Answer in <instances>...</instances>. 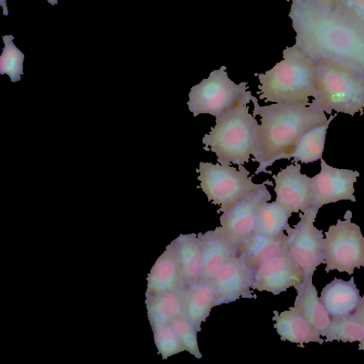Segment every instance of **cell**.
Instances as JSON below:
<instances>
[{
    "label": "cell",
    "instance_id": "10",
    "mask_svg": "<svg viewBox=\"0 0 364 364\" xmlns=\"http://www.w3.org/2000/svg\"><path fill=\"white\" fill-rule=\"evenodd\" d=\"M271 199L265 183L256 187L225 210L220 218V230L232 243L238 245L255 232L257 213Z\"/></svg>",
    "mask_w": 364,
    "mask_h": 364
},
{
    "label": "cell",
    "instance_id": "36",
    "mask_svg": "<svg viewBox=\"0 0 364 364\" xmlns=\"http://www.w3.org/2000/svg\"><path fill=\"white\" fill-rule=\"evenodd\" d=\"M294 1V0H287V1Z\"/></svg>",
    "mask_w": 364,
    "mask_h": 364
},
{
    "label": "cell",
    "instance_id": "23",
    "mask_svg": "<svg viewBox=\"0 0 364 364\" xmlns=\"http://www.w3.org/2000/svg\"><path fill=\"white\" fill-rule=\"evenodd\" d=\"M186 287L150 297L149 314L153 328L170 324L183 314Z\"/></svg>",
    "mask_w": 364,
    "mask_h": 364
},
{
    "label": "cell",
    "instance_id": "25",
    "mask_svg": "<svg viewBox=\"0 0 364 364\" xmlns=\"http://www.w3.org/2000/svg\"><path fill=\"white\" fill-rule=\"evenodd\" d=\"M291 214L276 200L267 202L258 210L255 232L269 236L282 235L289 227Z\"/></svg>",
    "mask_w": 364,
    "mask_h": 364
},
{
    "label": "cell",
    "instance_id": "32",
    "mask_svg": "<svg viewBox=\"0 0 364 364\" xmlns=\"http://www.w3.org/2000/svg\"><path fill=\"white\" fill-rule=\"evenodd\" d=\"M317 2L320 3L326 6H333L337 1V0H316Z\"/></svg>",
    "mask_w": 364,
    "mask_h": 364
},
{
    "label": "cell",
    "instance_id": "27",
    "mask_svg": "<svg viewBox=\"0 0 364 364\" xmlns=\"http://www.w3.org/2000/svg\"><path fill=\"white\" fill-rule=\"evenodd\" d=\"M2 39L4 47L0 56V74L8 75L13 82L20 81L23 75L24 54L13 43L12 35H5Z\"/></svg>",
    "mask_w": 364,
    "mask_h": 364
},
{
    "label": "cell",
    "instance_id": "22",
    "mask_svg": "<svg viewBox=\"0 0 364 364\" xmlns=\"http://www.w3.org/2000/svg\"><path fill=\"white\" fill-rule=\"evenodd\" d=\"M214 306L215 296L210 280L201 279L186 287L183 314L198 331L202 322L205 321Z\"/></svg>",
    "mask_w": 364,
    "mask_h": 364
},
{
    "label": "cell",
    "instance_id": "15",
    "mask_svg": "<svg viewBox=\"0 0 364 364\" xmlns=\"http://www.w3.org/2000/svg\"><path fill=\"white\" fill-rule=\"evenodd\" d=\"M203 272L202 279L211 280L226 261L239 252L237 245L230 241L217 227L214 230L199 232Z\"/></svg>",
    "mask_w": 364,
    "mask_h": 364
},
{
    "label": "cell",
    "instance_id": "30",
    "mask_svg": "<svg viewBox=\"0 0 364 364\" xmlns=\"http://www.w3.org/2000/svg\"><path fill=\"white\" fill-rule=\"evenodd\" d=\"M333 7L364 26V0H337Z\"/></svg>",
    "mask_w": 364,
    "mask_h": 364
},
{
    "label": "cell",
    "instance_id": "34",
    "mask_svg": "<svg viewBox=\"0 0 364 364\" xmlns=\"http://www.w3.org/2000/svg\"><path fill=\"white\" fill-rule=\"evenodd\" d=\"M358 349L364 351V339L359 342Z\"/></svg>",
    "mask_w": 364,
    "mask_h": 364
},
{
    "label": "cell",
    "instance_id": "14",
    "mask_svg": "<svg viewBox=\"0 0 364 364\" xmlns=\"http://www.w3.org/2000/svg\"><path fill=\"white\" fill-rule=\"evenodd\" d=\"M274 179L276 201L290 213L305 212L311 208V178L301 172V164L294 162L282 169Z\"/></svg>",
    "mask_w": 364,
    "mask_h": 364
},
{
    "label": "cell",
    "instance_id": "16",
    "mask_svg": "<svg viewBox=\"0 0 364 364\" xmlns=\"http://www.w3.org/2000/svg\"><path fill=\"white\" fill-rule=\"evenodd\" d=\"M274 328L282 341L297 343L304 348V343L316 342L323 344L324 340L295 306L279 314L274 311Z\"/></svg>",
    "mask_w": 364,
    "mask_h": 364
},
{
    "label": "cell",
    "instance_id": "24",
    "mask_svg": "<svg viewBox=\"0 0 364 364\" xmlns=\"http://www.w3.org/2000/svg\"><path fill=\"white\" fill-rule=\"evenodd\" d=\"M336 116V114L331 115L325 123L316 125L305 132L289 159L293 158L294 162L301 164L312 163L321 159L324 149L327 129Z\"/></svg>",
    "mask_w": 364,
    "mask_h": 364
},
{
    "label": "cell",
    "instance_id": "9",
    "mask_svg": "<svg viewBox=\"0 0 364 364\" xmlns=\"http://www.w3.org/2000/svg\"><path fill=\"white\" fill-rule=\"evenodd\" d=\"M318 210L310 208L299 213L300 220L287 232L288 251L299 265L305 278L313 277L316 267L323 262V235L315 222Z\"/></svg>",
    "mask_w": 364,
    "mask_h": 364
},
{
    "label": "cell",
    "instance_id": "19",
    "mask_svg": "<svg viewBox=\"0 0 364 364\" xmlns=\"http://www.w3.org/2000/svg\"><path fill=\"white\" fill-rule=\"evenodd\" d=\"M239 253L255 269L259 264L288 250L287 236H269L254 232L238 245Z\"/></svg>",
    "mask_w": 364,
    "mask_h": 364
},
{
    "label": "cell",
    "instance_id": "6",
    "mask_svg": "<svg viewBox=\"0 0 364 364\" xmlns=\"http://www.w3.org/2000/svg\"><path fill=\"white\" fill-rule=\"evenodd\" d=\"M226 68L222 66L212 71L208 78L191 87L187 105L194 117L200 114L217 117L253 99L251 92L247 90V82L235 83L228 77Z\"/></svg>",
    "mask_w": 364,
    "mask_h": 364
},
{
    "label": "cell",
    "instance_id": "17",
    "mask_svg": "<svg viewBox=\"0 0 364 364\" xmlns=\"http://www.w3.org/2000/svg\"><path fill=\"white\" fill-rule=\"evenodd\" d=\"M151 296L173 291L184 284L176 251L171 243L153 267L149 277Z\"/></svg>",
    "mask_w": 364,
    "mask_h": 364
},
{
    "label": "cell",
    "instance_id": "31",
    "mask_svg": "<svg viewBox=\"0 0 364 364\" xmlns=\"http://www.w3.org/2000/svg\"><path fill=\"white\" fill-rule=\"evenodd\" d=\"M352 314L358 321H360L361 323L364 324V294L361 297L360 301L358 307Z\"/></svg>",
    "mask_w": 364,
    "mask_h": 364
},
{
    "label": "cell",
    "instance_id": "26",
    "mask_svg": "<svg viewBox=\"0 0 364 364\" xmlns=\"http://www.w3.org/2000/svg\"><path fill=\"white\" fill-rule=\"evenodd\" d=\"M364 339V324L353 315L331 318V323L325 342L333 341L342 342L361 341Z\"/></svg>",
    "mask_w": 364,
    "mask_h": 364
},
{
    "label": "cell",
    "instance_id": "35",
    "mask_svg": "<svg viewBox=\"0 0 364 364\" xmlns=\"http://www.w3.org/2000/svg\"><path fill=\"white\" fill-rule=\"evenodd\" d=\"M49 4L54 6L58 4V0H47Z\"/></svg>",
    "mask_w": 364,
    "mask_h": 364
},
{
    "label": "cell",
    "instance_id": "3",
    "mask_svg": "<svg viewBox=\"0 0 364 364\" xmlns=\"http://www.w3.org/2000/svg\"><path fill=\"white\" fill-rule=\"evenodd\" d=\"M283 60L258 76L259 98L274 103H305L316 92L314 62L293 46L282 52Z\"/></svg>",
    "mask_w": 364,
    "mask_h": 364
},
{
    "label": "cell",
    "instance_id": "2",
    "mask_svg": "<svg viewBox=\"0 0 364 364\" xmlns=\"http://www.w3.org/2000/svg\"><path fill=\"white\" fill-rule=\"evenodd\" d=\"M253 116L260 117L257 129L258 150L254 161L259 163L255 174L267 173L276 161L289 159L301 136L328 119L316 100L305 103H274L260 106L255 97Z\"/></svg>",
    "mask_w": 364,
    "mask_h": 364
},
{
    "label": "cell",
    "instance_id": "18",
    "mask_svg": "<svg viewBox=\"0 0 364 364\" xmlns=\"http://www.w3.org/2000/svg\"><path fill=\"white\" fill-rule=\"evenodd\" d=\"M361 297L353 277L348 281L335 277L321 290L320 300L331 317H333L353 314Z\"/></svg>",
    "mask_w": 364,
    "mask_h": 364
},
{
    "label": "cell",
    "instance_id": "21",
    "mask_svg": "<svg viewBox=\"0 0 364 364\" xmlns=\"http://www.w3.org/2000/svg\"><path fill=\"white\" fill-rule=\"evenodd\" d=\"M296 290L297 296L294 306L301 311L320 336H326L331 317L318 296L312 277L305 278Z\"/></svg>",
    "mask_w": 364,
    "mask_h": 364
},
{
    "label": "cell",
    "instance_id": "4",
    "mask_svg": "<svg viewBox=\"0 0 364 364\" xmlns=\"http://www.w3.org/2000/svg\"><path fill=\"white\" fill-rule=\"evenodd\" d=\"M258 122L247 104H239L215 117V125L204 135L203 149L217 156L218 163L242 165L257 156Z\"/></svg>",
    "mask_w": 364,
    "mask_h": 364
},
{
    "label": "cell",
    "instance_id": "8",
    "mask_svg": "<svg viewBox=\"0 0 364 364\" xmlns=\"http://www.w3.org/2000/svg\"><path fill=\"white\" fill-rule=\"evenodd\" d=\"M238 166L237 169L228 164L200 162L196 170L200 188L209 201L220 206L219 212L226 210L257 184L242 165Z\"/></svg>",
    "mask_w": 364,
    "mask_h": 364
},
{
    "label": "cell",
    "instance_id": "13",
    "mask_svg": "<svg viewBox=\"0 0 364 364\" xmlns=\"http://www.w3.org/2000/svg\"><path fill=\"white\" fill-rule=\"evenodd\" d=\"M254 269L238 252L230 257L212 278L215 306L232 302L240 297L255 298L250 289Z\"/></svg>",
    "mask_w": 364,
    "mask_h": 364
},
{
    "label": "cell",
    "instance_id": "29",
    "mask_svg": "<svg viewBox=\"0 0 364 364\" xmlns=\"http://www.w3.org/2000/svg\"><path fill=\"white\" fill-rule=\"evenodd\" d=\"M154 330L156 345L164 359L186 350L170 324Z\"/></svg>",
    "mask_w": 364,
    "mask_h": 364
},
{
    "label": "cell",
    "instance_id": "28",
    "mask_svg": "<svg viewBox=\"0 0 364 364\" xmlns=\"http://www.w3.org/2000/svg\"><path fill=\"white\" fill-rule=\"evenodd\" d=\"M170 325L186 350L200 359L202 355L200 353L197 341L198 331L185 314H182L176 317L170 323Z\"/></svg>",
    "mask_w": 364,
    "mask_h": 364
},
{
    "label": "cell",
    "instance_id": "5",
    "mask_svg": "<svg viewBox=\"0 0 364 364\" xmlns=\"http://www.w3.org/2000/svg\"><path fill=\"white\" fill-rule=\"evenodd\" d=\"M316 69V92L314 99L324 112L332 111L353 116L364 110V76L344 65L314 61Z\"/></svg>",
    "mask_w": 364,
    "mask_h": 364
},
{
    "label": "cell",
    "instance_id": "33",
    "mask_svg": "<svg viewBox=\"0 0 364 364\" xmlns=\"http://www.w3.org/2000/svg\"><path fill=\"white\" fill-rule=\"evenodd\" d=\"M0 5L3 8V14L4 16H7L9 14V11L7 8V4L6 0H0Z\"/></svg>",
    "mask_w": 364,
    "mask_h": 364
},
{
    "label": "cell",
    "instance_id": "7",
    "mask_svg": "<svg viewBox=\"0 0 364 364\" xmlns=\"http://www.w3.org/2000/svg\"><path fill=\"white\" fill-rule=\"evenodd\" d=\"M351 218V211L347 210L345 220L338 219L325 232L323 264L327 273L337 269L352 274L355 268L364 267V237Z\"/></svg>",
    "mask_w": 364,
    "mask_h": 364
},
{
    "label": "cell",
    "instance_id": "20",
    "mask_svg": "<svg viewBox=\"0 0 364 364\" xmlns=\"http://www.w3.org/2000/svg\"><path fill=\"white\" fill-rule=\"evenodd\" d=\"M173 245L186 287L198 282L203 277V262L198 235L181 234L173 241Z\"/></svg>",
    "mask_w": 364,
    "mask_h": 364
},
{
    "label": "cell",
    "instance_id": "11",
    "mask_svg": "<svg viewBox=\"0 0 364 364\" xmlns=\"http://www.w3.org/2000/svg\"><path fill=\"white\" fill-rule=\"evenodd\" d=\"M305 279L302 269L287 250L259 264L255 269L251 289L278 295Z\"/></svg>",
    "mask_w": 364,
    "mask_h": 364
},
{
    "label": "cell",
    "instance_id": "1",
    "mask_svg": "<svg viewBox=\"0 0 364 364\" xmlns=\"http://www.w3.org/2000/svg\"><path fill=\"white\" fill-rule=\"evenodd\" d=\"M288 16L294 46L313 61L348 67L364 76V26L333 6L316 0L292 1Z\"/></svg>",
    "mask_w": 364,
    "mask_h": 364
},
{
    "label": "cell",
    "instance_id": "12",
    "mask_svg": "<svg viewBox=\"0 0 364 364\" xmlns=\"http://www.w3.org/2000/svg\"><path fill=\"white\" fill-rule=\"evenodd\" d=\"M319 173L311 178V208L318 210L323 205L339 200L355 202L353 184L360 173L357 171L334 168L321 158Z\"/></svg>",
    "mask_w": 364,
    "mask_h": 364
}]
</instances>
